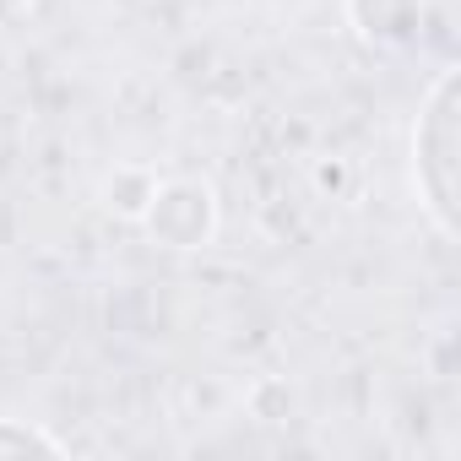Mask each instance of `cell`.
Listing matches in <instances>:
<instances>
[{
  "label": "cell",
  "instance_id": "7a4b0ae2",
  "mask_svg": "<svg viewBox=\"0 0 461 461\" xmlns=\"http://www.w3.org/2000/svg\"><path fill=\"white\" fill-rule=\"evenodd\" d=\"M0 450H12V456H28V450H44V456H60V445L28 423H0Z\"/></svg>",
  "mask_w": 461,
  "mask_h": 461
},
{
  "label": "cell",
  "instance_id": "6da1fadb",
  "mask_svg": "<svg viewBox=\"0 0 461 461\" xmlns=\"http://www.w3.org/2000/svg\"><path fill=\"white\" fill-rule=\"evenodd\" d=\"M450 168H456V77H439V87L423 109V125H418V185H423L429 212L445 234H456Z\"/></svg>",
  "mask_w": 461,
  "mask_h": 461
},
{
  "label": "cell",
  "instance_id": "3957f363",
  "mask_svg": "<svg viewBox=\"0 0 461 461\" xmlns=\"http://www.w3.org/2000/svg\"><path fill=\"white\" fill-rule=\"evenodd\" d=\"M23 6V0H0V17H6V12H17Z\"/></svg>",
  "mask_w": 461,
  "mask_h": 461
}]
</instances>
